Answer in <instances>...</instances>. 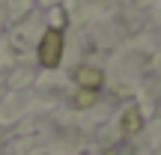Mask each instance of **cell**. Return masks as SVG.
Returning a JSON list of instances; mask_svg holds the SVG:
<instances>
[{"instance_id": "6da1fadb", "label": "cell", "mask_w": 161, "mask_h": 155, "mask_svg": "<svg viewBox=\"0 0 161 155\" xmlns=\"http://www.w3.org/2000/svg\"><path fill=\"white\" fill-rule=\"evenodd\" d=\"M63 33L60 30H48L45 36H42V45H39V60L42 66H48V69H54V66L63 60Z\"/></svg>"}, {"instance_id": "7a4b0ae2", "label": "cell", "mask_w": 161, "mask_h": 155, "mask_svg": "<svg viewBox=\"0 0 161 155\" xmlns=\"http://www.w3.org/2000/svg\"><path fill=\"white\" fill-rule=\"evenodd\" d=\"M75 80L84 86V90H98V86L104 84V75L98 69H92V66H80V69L75 72Z\"/></svg>"}, {"instance_id": "3957f363", "label": "cell", "mask_w": 161, "mask_h": 155, "mask_svg": "<svg viewBox=\"0 0 161 155\" xmlns=\"http://www.w3.org/2000/svg\"><path fill=\"white\" fill-rule=\"evenodd\" d=\"M140 128H143V116H140L137 108H128L125 113H122V134H137Z\"/></svg>"}, {"instance_id": "277c9868", "label": "cell", "mask_w": 161, "mask_h": 155, "mask_svg": "<svg viewBox=\"0 0 161 155\" xmlns=\"http://www.w3.org/2000/svg\"><path fill=\"white\" fill-rule=\"evenodd\" d=\"M92 102H96V90H84V92H78V96H75V104H78V108H90Z\"/></svg>"}, {"instance_id": "5b68a950", "label": "cell", "mask_w": 161, "mask_h": 155, "mask_svg": "<svg viewBox=\"0 0 161 155\" xmlns=\"http://www.w3.org/2000/svg\"><path fill=\"white\" fill-rule=\"evenodd\" d=\"M104 155H116V152H114V149H110V152H104Z\"/></svg>"}]
</instances>
